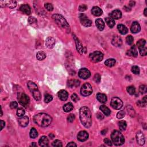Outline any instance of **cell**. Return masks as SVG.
<instances>
[{
	"label": "cell",
	"mask_w": 147,
	"mask_h": 147,
	"mask_svg": "<svg viewBox=\"0 0 147 147\" xmlns=\"http://www.w3.org/2000/svg\"><path fill=\"white\" fill-rule=\"evenodd\" d=\"M79 116L82 125L87 128H90L92 124V113L90 110L86 106L82 107L80 109Z\"/></svg>",
	"instance_id": "obj_1"
},
{
	"label": "cell",
	"mask_w": 147,
	"mask_h": 147,
	"mask_svg": "<svg viewBox=\"0 0 147 147\" xmlns=\"http://www.w3.org/2000/svg\"><path fill=\"white\" fill-rule=\"evenodd\" d=\"M52 118L45 113H39L34 117V121L37 125L41 127H47L52 122Z\"/></svg>",
	"instance_id": "obj_2"
},
{
	"label": "cell",
	"mask_w": 147,
	"mask_h": 147,
	"mask_svg": "<svg viewBox=\"0 0 147 147\" xmlns=\"http://www.w3.org/2000/svg\"><path fill=\"white\" fill-rule=\"evenodd\" d=\"M52 17L59 27L62 28H63L64 31L67 32H70V26L67 21L62 15H60V14H54L52 15Z\"/></svg>",
	"instance_id": "obj_3"
},
{
	"label": "cell",
	"mask_w": 147,
	"mask_h": 147,
	"mask_svg": "<svg viewBox=\"0 0 147 147\" xmlns=\"http://www.w3.org/2000/svg\"><path fill=\"white\" fill-rule=\"evenodd\" d=\"M111 137L112 142L115 146H121L125 142L124 137L119 131H113V132L111 133Z\"/></svg>",
	"instance_id": "obj_4"
},
{
	"label": "cell",
	"mask_w": 147,
	"mask_h": 147,
	"mask_svg": "<svg viewBox=\"0 0 147 147\" xmlns=\"http://www.w3.org/2000/svg\"><path fill=\"white\" fill-rule=\"evenodd\" d=\"M28 87L31 92H32V94L34 99L36 101H40L41 99V94H40V91L38 90L37 86L35 83H34V82L29 81L28 83Z\"/></svg>",
	"instance_id": "obj_5"
},
{
	"label": "cell",
	"mask_w": 147,
	"mask_h": 147,
	"mask_svg": "<svg viewBox=\"0 0 147 147\" xmlns=\"http://www.w3.org/2000/svg\"><path fill=\"white\" fill-rule=\"evenodd\" d=\"M92 92V87L89 83H85L80 89V94L84 97H87Z\"/></svg>",
	"instance_id": "obj_6"
},
{
	"label": "cell",
	"mask_w": 147,
	"mask_h": 147,
	"mask_svg": "<svg viewBox=\"0 0 147 147\" xmlns=\"http://www.w3.org/2000/svg\"><path fill=\"white\" fill-rule=\"evenodd\" d=\"M89 58L92 62L97 63L102 60L104 58V54L101 52L95 51L91 53L89 55Z\"/></svg>",
	"instance_id": "obj_7"
},
{
	"label": "cell",
	"mask_w": 147,
	"mask_h": 147,
	"mask_svg": "<svg viewBox=\"0 0 147 147\" xmlns=\"http://www.w3.org/2000/svg\"><path fill=\"white\" fill-rule=\"evenodd\" d=\"M17 99L18 102L21 105L24 106H27L29 104V98L28 96L26 95L25 94L22 93V92H19L17 95Z\"/></svg>",
	"instance_id": "obj_8"
},
{
	"label": "cell",
	"mask_w": 147,
	"mask_h": 147,
	"mask_svg": "<svg viewBox=\"0 0 147 147\" xmlns=\"http://www.w3.org/2000/svg\"><path fill=\"white\" fill-rule=\"evenodd\" d=\"M110 105L114 109L118 110L123 106V102L121 101V99L118 97H114L111 99V102H110Z\"/></svg>",
	"instance_id": "obj_9"
},
{
	"label": "cell",
	"mask_w": 147,
	"mask_h": 147,
	"mask_svg": "<svg viewBox=\"0 0 147 147\" xmlns=\"http://www.w3.org/2000/svg\"><path fill=\"white\" fill-rule=\"evenodd\" d=\"M16 5H17L16 1H13V0L0 1V6H1V7H2V8L6 6L10 9H14L15 8H16Z\"/></svg>",
	"instance_id": "obj_10"
},
{
	"label": "cell",
	"mask_w": 147,
	"mask_h": 147,
	"mask_svg": "<svg viewBox=\"0 0 147 147\" xmlns=\"http://www.w3.org/2000/svg\"><path fill=\"white\" fill-rule=\"evenodd\" d=\"M79 19L81 24L83 26H85V27H90V26L92 25V21L89 20L88 17H87L85 14H80L79 15Z\"/></svg>",
	"instance_id": "obj_11"
},
{
	"label": "cell",
	"mask_w": 147,
	"mask_h": 147,
	"mask_svg": "<svg viewBox=\"0 0 147 147\" xmlns=\"http://www.w3.org/2000/svg\"><path fill=\"white\" fill-rule=\"evenodd\" d=\"M78 75L80 78L83 79H87L90 76L91 74L88 69L86 68H82L79 71Z\"/></svg>",
	"instance_id": "obj_12"
},
{
	"label": "cell",
	"mask_w": 147,
	"mask_h": 147,
	"mask_svg": "<svg viewBox=\"0 0 147 147\" xmlns=\"http://www.w3.org/2000/svg\"><path fill=\"white\" fill-rule=\"evenodd\" d=\"M88 137L89 134L86 131H80L78 133V136H77V138H78V140L82 141V142L87 140L88 139Z\"/></svg>",
	"instance_id": "obj_13"
},
{
	"label": "cell",
	"mask_w": 147,
	"mask_h": 147,
	"mask_svg": "<svg viewBox=\"0 0 147 147\" xmlns=\"http://www.w3.org/2000/svg\"><path fill=\"white\" fill-rule=\"evenodd\" d=\"M55 44V39L52 37H48L45 40V45L48 48L51 49Z\"/></svg>",
	"instance_id": "obj_14"
},
{
	"label": "cell",
	"mask_w": 147,
	"mask_h": 147,
	"mask_svg": "<svg viewBox=\"0 0 147 147\" xmlns=\"http://www.w3.org/2000/svg\"><path fill=\"white\" fill-rule=\"evenodd\" d=\"M136 140L138 144L140 146H143L145 143V137L144 134H143L141 132H137L136 134Z\"/></svg>",
	"instance_id": "obj_15"
},
{
	"label": "cell",
	"mask_w": 147,
	"mask_h": 147,
	"mask_svg": "<svg viewBox=\"0 0 147 147\" xmlns=\"http://www.w3.org/2000/svg\"><path fill=\"white\" fill-rule=\"evenodd\" d=\"M58 97L60 100L63 101H65L68 99L69 94H68L67 91L64 90H61L60 91H59L58 93Z\"/></svg>",
	"instance_id": "obj_16"
},
{
	"label": "cell",
	"mask_w": 147,
	"mask_h": 147,
	"mask_svg": "<svg viewBox=\"0 0 147 147\" xmlns=\"http://www.w3.org/2000/svg\"><path fill=\"white\" fill-rule=\"evenodd\" d=\"M110 15L112 18L115 19V20H118V19H120L121 18L122 13L120 10H113L110 14Z\"/></svg>",
	"instance_id": "obj_17"
},
{
	"label": "cell",
	"mask_w": 147,
	"mask_h": 147,
	"mask_svg": "<svg viewBox=\"0 0 147 147\" xmlns=\"http://www.w3.org/2000/svg\"><path fill=\"white\" fill-rule=\"evenodd\" d=\"M29 121V118L27 116L22 117L21 118L18 119L19 124H20V125L22 127H27V126L28 125Z\"/></svg>",
	"instance_id": "obj_18"
},
{
	"label": "cell",
	"mask_w": 147,
	"mask_h": 147,
	"mask_svg": "<svg viewBox=\"0 0 147 147\" xmlns=\"http://www.w3.org/2000/svg\"><path fill=\"white\" fill-rule=\"evenodd\" d=\"M112 44L115 47H120L122 45V41L121 38L118 36H115L112 40Z\"/></svg>",
	"instance_id": "obj_19"
},
{
	"label": "cell",
	"mask_w": 147,
	"mask_h": 147,
	"mask_svg": "<svg viewBox=\"0 0 147 147\" xmlns=\"http://www.w3.org/2000/svg\"><path fill=\"white\" fill-rule=\"evenodd\" d=\"M141 30V27L137 22H134L131 27V32L133 34L139 33Z\"/></svg>",
	"instance_id": "obj_20"
},
{
	"label": "cell",
	"mask_w": 147,
	"mask_h": 147,
	"mask_svg": "<svg viewBox=\"0 0 147 147\" xmlns=\"http://www.w3.org/2000/svg\"><path fill=\"white\" fill-rule=\"evenodd\" d=\"M127 54L128 56H129L137 57V56L138 55V52L136 47L134 46V45H133V46L130 50L128 51L127 52Z\"/></svg>",
	"instance_id": "obj_21"
},
{
	"label": "cell",
	"mask_w": 147,
	"mask_h": 147,
	"mask_svg": "<svg viewBox=\"0 0 147 147\" xmlns=\"http://www.w3.org/2000/svg\"><path fill=\"white\" fill-rule=\"evenodd\" d=\"M20 9L22 13L26 14V15H29L31 14V8L28 5L24 4L21 6Z\"/></svg>",
	"instance_id": "obj_22"
},
{
	"label": "cell",
	"mask_w": 147,
	"mask_h": 147,
	"mask_svg": "<svg viewBox=\"0 0 147 147\" xmlns=\"http://www.w3.org/2000/svg\"><path fill=\"white\" fill-rule=\"evenodd\" d=\"M48 139L46 136H42V137L40 138L39 141H38V144H39L40 146L41 147H47L48 146Z\"/></svg>",
	"instance_id": "obj_23"
},
{
	"label": "cell",
	"mask_w": 147,
	"mask_h": 147,
	"mask_svg": "<svg viewBox=\"0 0 147 147\" xmlns=\"http://www.w3.org/2000/svg\"><path fill=\"white\" fill-rule=\"evenodd\" d=\"M74 39L75 40V43H76V48L78 51H79L80 54H83L84 52V49L83 47L82 46V44L79 41V40H78V38L76 37V36H74Z\"/></svg>",
	"instance_id": "obj_24"
},
{
	"label": "cell",
	"mask_w": 147,
	"mask_h": 147,
	"mask_svg": "<svg viewBox=\"0 0 147 147\" xmlns=\"http://www.w3.org/2000/svg\"><path fill=\"white\" fill-rule=\"evenodd\" d=\"M92 13L93 15L95 16H99L102 15V10L98 6L93 7L92 9Z\"/></svg>",
	"instance_id": "obj_25"
},
{
	"label": "cell",
	"mask_w": 147,
	"mask_h": 147,
	"mask_svg": "<svg viewBox=\"0 0 147 147\" xmlns=\"http://www.w3.org/2000/svg\"><path fill=\"white\" fill-rule=\"evenodd\" d=\"M95 24L99 31H103L105 28V23L101 18H98L95 21Z\"/></svg>",
	"instance_id": "obj_26"
},
{
	"label": "cell",
	"mask_w": 147,
	"mask_h": 147,
	"mask_svg": "<svg viewBox=\"0 0 147 147\" xmlns=\"http://www.w3.org/2000/svg\"><path fill=\"white\" fill-rule=\"evenodd\" d=\"M97 99L99 102L102 103V104L106 103L107 101V97L104 94L98 93L97 95Z\"/></svg>",
	"instance_id": "obj_27"
},
{
	"label": "cell",
	"mask_w": 147,
	"mask_h": 147,
	"mask_svg": "<svg viewBox=\"0 0 147 147\" xmlns=\"http://www.w3.org/2000/svg\"><path fill=\"white\" fill-rule=\"evenodd\" d=\"M80 85V81L78 80H70L68 82V86L70 87H77Z\"/></svg>",
	"instance_id": "obj_28"
},
{
	"label": "cell",
	"mask_w": 147,
	"mask_h": 147,
	"mask_svg": "<svg viewBox=\"0 0 147 147\" xmlns=\"http://www.w3.org/2000/svg\"><path fill=\"white\" fill-rule=\"evenodd\" d=\"M117 28H118V30L120 34L122 35H125L127 34L128 31L127 28L124 25H122V24H119L117 26Z\"/></svg>",
	"instance_id": "obj_29"
},
{
	"label": "cell",
	"mask_w": 147,
	"mask_h": 147,
	"mask_svg": "<svg viewBox=\"0 0 147 147\" xmlns=\"http://www.w3.org/2000/svg\"><path fill=\"white\" fill-rule=\"evenodd\" d=\"M105 21L107 25L111 28L115 25V21L111 17H106L105 18Z\"/></svg>",
	"instance_id": "obj_30"
},
{
	"label": "cell",
	"mask_w": 147,
	"mask_h": 147,
	"mask_svg": "<svg viewBox=\"0 0 147 147\" xmlns=\"http://www.w3.org/2000/svg\"><path fill=\"white\" fill-rule=\"evenodd\" d=\"M74 106L72 104V103L69 102L67 104H66L63 106V110L64 111L66 112V113H69V112L71 111V110L73 109Z\"/></svg>",
	"instance_id": "obj_31"
},
{
	"label": "cell",
	"mask_w": 147,
	"mask_h": 147,
	"mask_svg": "<svg viewBox=\"0 0 147 147\" xmlns=\"http://www.w3.org/2000/svg\"><path fill=\"white\" fill-rule=\"evenodd\" d=\"M100 110L104 113L105 115H107V116L110 115V114H111L110 110L105 105H101L100 106Z\"/></svg>",
	"instance_id": "obj_32"
},
{
	"label": "cell",
	"mask_w": 147,
	"mask_h": 147,
	"mask_svg": "<svg viewBox=\"0 0 147 147\" xmlns=\"http://www.w3.org/2000/svg\"><path fill=\"white\" fill-rule=\"evenodd\" d=\"M115 60L114 59H109L108 60H106L105 62V64L106 66L109 67H111L114 66L115 64Z\"/></svg>",
	"instance_id": "obj_33"
},
{
	"label": "cell",
	"mask_w": 147,
	"mask_h": 147,
	"mask_svg": "<svg viewBox=\"0 0 147 147\" xmlns=\"http://www.w3.org/2000/svg\"><path fill=\"white\" fill-rule=\"evenodd\" d=\"M36 57L38 60H43L46 57V54L44 52L39 51L37 53Z\"/></svg>",
	"instance_id": "obj_34"
},
{
	"label": "cell",
	"mask_w": 147,
	"mask_h": 147,
	"mask_svg": "<svg viewBox=\"0 0 147 147\" xmlns=\"http://www.w3.org/2000/svg\"><path fill=\"white\" fill-rule=\"evenodd\" d=\"M30 137L32 138V139H35L38 136V133L37 132V130H36L35 128H32V129H31L30 131Z\"/></svg>",
	"instance_id": "obj_35"
},
{
	"label": "cell",
	"mask_w": 147,
	"mask_h": 147,
	"mask_svg": "<svg viewBox=\"0 0 147 147\" xmlns=\"http://www.w3.org/2000/svg\"><path fill=\"white\" fill-rule=\"evenodd\" d=\"M118 126L121 130V131L125 130L126 128H127V122H126V121H121L119 122Z\"/></svg>",
	"instance_id": "obj_36"
},
{
	"label": "cell",
	"mask_w": 147,
	"mask_h": 147,
	"mask_svg": "<svg viewBox=\"0 0 147 147\" xmlns=\"http://www.w3.org/2000/svg\"><path fill=\"white\" fill-rule=\"evenodd\" d=\"M146 43V41L144 39H140L137 41V47H138V48L140 50V49L142 48H143V47H145Z\"/></svg>",
	"instance_id": "obj_37"
},
{
	"label": "cell",
	"mask_w": 147,
	"mask_h": 147,
	"mask_svg": "<svg viewBox=\"0 0 147 147\" xmlns=\"http://www.w3.org/2000/svg\"><path fill=\"white\" fill-rule=\"evenodd\" d=\"M127 90L130 95H133L136 92V89L133 86H129L127 88Z\"/></svg>",
	"instance_id": "obj_38"
},
{
	"label": "cell",
	"mask_w": 147,
	"mask_h": 147,
	"mask_svg": "<svg viewBox=\"0 0 147 147\" xmlns=\"http://www.w3.org/2000/svg\"><path fill=\"white\" fill-rule=\"evenodd\" d=\"M133 37L132 35H128L126 37V42L128 45H132L133 43Z\"/></svg>",
	"instance_id": "obj_39"
},
{
	"label": "cell",
	"mask_w": 147,
	"mask_h": 147,
	"mask_svg": "<svg viewBox=\"0 0 147 147\" xmlns=\"http://www.w3.org/2000/svg\"><path fill=\"white\" fill-rule=\"evenodd\" d=\"M25 110H24L22 108H18L17 110V115L18 117H22L24 116V115L25 114Z\"/></svg>",
	"instance_id": "obj_40"
},
{
	"label": "cell",
	"mask_w": 147,
	"mask_h": 147,
	"mask_svg": "<svg viewBox=\"0 0 147 147\" xmlns=\"http://www.w3.org/2000/svg\"><path fill=\"white\" fill-rule=\"evenodd\" d=\"M132 73L135 75H139L140 74V69L137 66H134L132 67Z\"/></svg>",
	"instance_id": "obj_41"
},
{
	"label": "cell",
	"mask_w": 147,
	"mask_h": 147,
	"mask_svg": "<svg viewBox=\"0 0 147 147\" xmlns=\"http://www.w3.org/2000/svg\"><path fill=\"white\" fill-rule=\"evenodd\" d=\"M52 146L54 147H62L63 146V144H62V143L61 142L60 140H56L54 141L53 143H52Z\"/></svg>",
	"instance_id": "obj_42"
},
{
	"label": "cell",
	"mask_w": 147,
	"mask_h": 147,
	"mask_svg": "<svg viewBox=\"0 0 147 147\" xmlns=\"http://www.w3.org/2000/svg\"><path fill=\"white\" fill-rule=\"evenodd\" d=\"M52 99H53V97H52V95H50V94H46L45 95L44 101L45 103L50 102L51 101H52Z\"/></svg>",
	"instance_id": "obj_43"
},
{
	"label": "cell",
	"mask_w": 147,
	"mask_h": 147,
	"mask_svg": "<svg viewBox=\"0 0 147 147\" xmlns=\"http://www.w3.org/2000/svg\"><path fill=\"white\" fill-rule=\"evenodd\" d=\"M139 91L141 94H144L147 92V86L146 85H141L139 87Z\"/></svg>",
	"instance_id": "obj_44"
},
{
	"label": "cell",
	"mask_w": 147,
	"mask_h": 147,
	"mask_svg": "<svg viewBox=\"0 0 147 147\" xmlns=\"http://www.w3.org/2000/svg\"><path fill=\"white\" fill-rule=\"evenodd\" d=\"M94 81H95L96 83H99L101 80V76L100 75V74L98 73L94 75Z\"/></svg>",
	"instance_id": "obj_45"
},
{
	"label": "cell",
	"mask_w": 147,
	"mask_h": 147,
	"mask_svg": "<svg viewBox=\"0 0 147 147\" xmlns=\"http://www.w3.org/2000/svg\"><path fill=\"white\" fill-rule=\"evenodd\" d=\"M125 111H124V110H121V111H120L118 113H117V117L118 119H121L122 118H124V117H125Z\"/></svg>",
	"instance_id": "obj_46"
},
{
	"label": "cell",
	"mask_w": 147,
	"mask_h": 147,
	"mask_svg": "<svg viewBox=\"0 0 147 147\" xmlns=\"http://www.w3.org/2000/svg\"><path fill=\"white\" fill-rule=\"evenodd\" d=\"M45 8L46 9L48 10V11H52V10H53V6H52V5L51 3H45V5H44Z\"/></svg>",
	"instance_id": "obj_47"
},
{
	"label": "cell",
	"mask_w": 147,
	"mask_h": 147,
	"mask_svg": "<svg viewBox=\"0 0 147 147\" xmlns=\"http://www.w3.org/2000/svg\"><path fill=\"white\" fill-rule=\"evenodd\" d=\"M140 53L141 56H146L147 54V49L146 47L140 49Z\"/></svg>",
	"instance_id": "obj_48"
},
{
	"label": "cell",
	"mask_w": 147,
	"mask_h": 147,
	"mask_svg": "<svg viewBox=\"0 0 147 147\" xmlns=\"http://www.w3.org/2000/svg\"><path fill=\"white\" fill-rule=\"evenodd\" d=\"M75 116L74 114H70L67 117L68 121L70 122H73L75 120Z\"/></svg>",
	"instance_id": "obj_49"
},
{
	"label": "cell",
	"mask_w": 147,
	"mask_h": 147,
	"mask_svg": "<svg viewBox=\"0 0 147 147\" xmlns=\"http://www.w3.org/2000/svg\"><path fill=\"white\" fill-rule=\"evenodd\" d=\"M28 21L30 24H34L37 23V20L34 17H30L28 19Z\"/></svg>",
	"instance_id": "obj_50"
},
{
	"label": "cell",
	"mask_w": 147,
	"mask_h": 147,
	"mask_svg": "<svg viewBox=\"0 0 147 147\" xmlns=\"http://www.w3.org/2000/svg\"><path fill=\"white\" fill-rule=\"evenodd\" d=\"M71 98L73 101H74V102H75L79 100V98L78 97V96L76 94H73V95H71Z\"/></svg>",
	"instance_id": "obj_51"
},
{
	"label": "cell",
	"mask_w": 147,
	"mask_h": 147,
	"mask_svg": "<svg viewBox=\"0 0 147 147\" xmlns=\"http://www.w3.org/2000/svg\"><path fill=\"white\" fill-rule=\"evenodd\" d=\"M87 6L85 4L80 5L79 7V10L80 12H83V11H85V10L87 9Z\"/></svg>",
	"instance_id": "obj_52"
},
{
	"label": "cell",
	"mask_w": 147,
	"mask_h": 147,
	"mask_svg": "<svg viewBox=\"0 0 147 147\" xmlns=\"http://www.w3.org/2000/svg\"><path fill=\"white\" fill-rule=\"evenodd\" d=\"M18 106V104L16 102L14 101V102H12L10 104V107L12 108V109H16V108H17Z\"/></svg>",
	"instance_id": "obj_53"
},
{
	"label": "cell",
	"mask_w": 147,
	"mask_h": 147,
	"mask_svg": "<svg viewBox=\"0 0 147 147\" xmlns=\"http://www.w3.org/2000/svg\"><path fill=\"white\" fill-rule=\"evenodd\" d=\"M104 143H105L106 144H107L108 146H112L111 141L109 139H104Z\"/></svg>",
	"instance_id": "obj_54"
},
{
	"label": "cell",
	"mask_w": 147,
	"mask_h": 147,
	"mask_svg": "<svg viewBox=\"0 0 147 147\" xmlns=\"http://www.w3.org/2000/svg\"><path fill=\"white\" fill-rule=\"evenodd\" d=\"M77 145L74 142H70L67 145V147H76Z\"/></svg>",
	"instance_id": "obj_55"
},
{
	"label": "cell",
	"mask_w": 147,
	"mask_h": 147,
	"mask_svg": "<svg viewBox=\"0 0 147 147\" xmlns=\"http://www.w3.org/2000/svg\"><path fill=\"white\" fill-rule=\"evenodd\" d=\"M5 122L2 120H1V130L3 129V128L5 127Z\"/></svg>",
	"instance_id": "obj_56"
},
{
	"label": "cell",
	"mask_w": 147,
	"mask_h": 147,
	"mask_svg": "<svg viewBox=\"0 0 147 147\" xmlns=\"http://www.w3.org/2000/svg\"><path fill=\"white\" fill-rule=\"evenodd\" d=\"M137 104L138 105L140 106H146V104H145L144 102H143L142 101H138V102L137 103Z\"/></svg>",
	"instance_id": "obj_57"
},
{
	"label": "cell",
	"mask_w": 147,
	"mask_h": 147,
	"mask_svg": "<svg viewBox=\"0 0 147 147\" xmlns=\"http://www.w3.org/2000/svg\"><path fill=\"white\" fill-rule=\"evenodd\" d=\"M97 118H98L99 120H102V119L104 118V115H103L102 114H101V113H98Z\"/></svg>",
	"instance_id": "obj_58"
},
{
	"label": "cell",
	"mask_w": 147,
	"mask_h": 147,
	"mask_svg": "<svg viewBox=\"0 0 147 147\" xmlns=\"http://www.w3.org/2000/svg\"><path fill=\"white\" fill-rule=\"evenodd\" d=\"M135 5V2L134 1H130L129 3V5L130 6H134Z\"/></svg>",
	"instance_id": "obj_59"
},
{
	"label": "cell",
	"mask_w": 147,
	"mask_h": 147,
	"mask_svg": "<svg viewBox=\"0 0 147 147\" xmlns=\"http://www.w3.org/2000/svg\"><path fill=\"white\" fill-rule=\"evenodd\" d=\"M147 96H145V97L143 98V99H142V102H144L145 104H147Z\"/></svg>",
	"instance_id": "obj_60"
},
{
	"label": "cell",
	"mask_w": 147,
	"mask_h": 147,
	"mask_svg": "<svg viewBox=\"0 0 147 147\" xmlns=\"http://www.w3.org/2000/svg\"><path fill=\"white\" fill-rule=\"evenodd\" d=\"M106 132H107V130H105H105H102V132H101V134H103V135H105V134H106Z\"/></svg>",
	"instance_id": "obj_61"
},
{
	"label": "cell",
	"mask_w": 147,
	"mask_h": 147,
	"mask_svg": "<svg viewBox=\"0 0 147 147\" xmlns=\"http://www.w3.org/2000/svg\"><path fill=\"white\" fill-rule=\"evenodd\" d=\"M49 136H50V137H51V139H53V138H54V137H55V136H54V134H52V133L50 134V135H49Z\"/></svg>",
	"instance_id": "obj_62"
},
{
	"label": "cell",
	"mask_w": 147,
	"mask_h": 147,
	"mask_svg": "<svg viewBox=\"0 0 147 147\" xmlns=\"http://www.w3.org/2000/svg\"><path fill=\"white\" fill-rule=\"evenodd\" d=\"M147 9L146 8L144 9V15L146 16H147Z\"/></svg>",
	"instance_id": "obj_63"
},
{
	"label": "cell",
	"mask_w": 147,
	"mask_h": 147,
	"mask_svg": "<svg viewBox=\"0 0 147 147\" xmlns=\"http://www.w3.org/2000/svg\"><path fill=\"white\" fill-rule=\"evenodd\" d=\"M36 146H37V145H36V144L35 143H32V144H31V146H32V147H34H34H36Z\"/></svg>",
	"instance_id": "obj_64"
}]
</instances>
